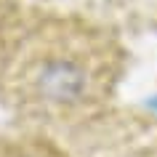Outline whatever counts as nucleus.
<instances>
[{"mask_svg": "<svg viewBox=\"0 0 157 157\" xmlns=\"http://www.w3.org/2000/svg\"><path fill=\"white\" fill-rule=\"evenodd\" d=\"M43 85L56 99L75 96V93L80 91V72L75 67H69V64H53L48 72L43 75Z\"/></svg>", "mask_w": 157, "mask_h": 157, "instance_id": "1", "label": "nucleus"}]
</instances>
